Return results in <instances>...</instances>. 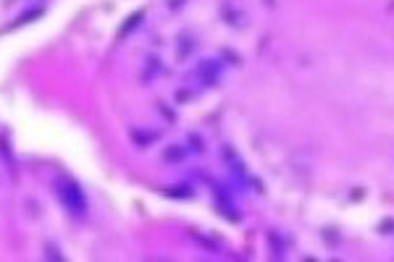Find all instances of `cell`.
I'll list each match as a JSON object with an SVG mask.
<instances>
[{
	"label": "cell",
	"instance_id": "6da1fadb",
	"mask_svg": "<svg viewBox=\"0 0 394 262\" xmlns=\"http://www.w3.org/2000/svg\"><path fill=\"white\" fill-rule=\"evenodd\" d=\"M55 194L61 199V204L74 215V218H84L89 204H87V197H84V189L76 184L74 178H58L55 181Z\"/></svg>",
	"mask_w": 394,
	"mask_h": 262
},
{
	"label": "cell",
	"instance_id": "7a4b0ae2",
	"mask_svg": "<svg viewBox=\"0 0 394 262\" xmlns=\"http://www.w3.org/2000/svg\"><path fill=\"white\" fill-rule=\"evenodd\" d=\"M213 194H216V207L221 210V215L226 220H234V223H239V218L242 215L237 212V204L231 202V194H226L224 191V186H218V184H213Z\"/></svg>",
	"mask_w": 394,
	"mask_h": 262
},
{
	"label": "cell",
	"instance_id": "3957f363",
	"mask_svg": "<svg viewBox=\"0 0 394 262\" xmlns=\"http://www.w3.org/2000/svg\"><path fill=\"white\" fill-rule=\"evenodd\" d=\"M197 76H200L208 87H213L218 82V76H221V63H218V61H200V66H197Z\"/></svg>",
	"mask_w": 394,
	"mask_h": 262
},
{
	"label": "cell",
	"instance_id": "277c9868",
	"mask_svg": "<svg viewBox=\"0 0 394 262\" xmlns=\"http://www.w3.org/2000/svg\"><path fill=\"white\" fill-rule=\"evenodd\" d=\"M224 160L229 163V170H231V173H234L239 181H252V178L247 176V170H245V163L239 160L237 152L231 150V147H224Z\"/></svg>",
	"mask_w": 394,
	"mask_h": 262
},
{
	"label": "cell",
	"instance_id": "5b68a950",
	"mask_svg": "<svg viewBox=\"0 0 394 262\" xmlns=\"http://www.w3.org/2000/svg\"><path fill=\"white\" fill-rule=\"evenodd\" d=\"M189 238L194 244H200L205 252H224V244L218 241L216 236H205V233H200V231H189Z\"/></svg>",
	"mask_w": 394,
	"mask_h": 262
},
{
	"label": "cell",
	"instance_id": "8992f818",
	"mask_svg": "<svg viewBox=\"0 0 394 262\" xmlns=\"http://www.w3.org/2000/svg\"><path fill=\"white\" fill-rule=\"evenodd\" d=\"M163 194L171 197V199H192L194 197V186L192 184H173V186H166Z\"/></svg>",
	"mask_w": 394,
	"mask_h": 262
},
{
	"label": "cell",
	"instance_id": "52a82bcc",
	"mask_svg": "<svg viewBox=\"0 0 394 262\" xmlns=\"http://www.w3.org/2000/svg\"><path fill=\"white\" fill-rule=\"evenodd\" d=\"M42 16H45V8H29V11H24V14H19V16L14 19L11 29H16V27H27V24H32V21L42 19Z\"/></svg>",
	"mask_w": 394,
	"mask_h": 262
},
{
	"label": "cell",
	"instance_id": "ba28073f",
	"mask_svg": "<svg viewBox=\"0 0 394 262\" xmlns=\"http://www.w3.org/2000/svg\"><path fill=\"white\" fill-rule=\"evenodd\" d=\"M132 142L134 147H150L158 142V131H142V129H132Z\"/></svg>",
	"mask_w": 394,
	"mask_h": 262
},
{
	"label": "cell",
	"instance_id": "9c48e42d",
	"mask_svg": "<svg viewBox=\"0 0 394 262\" xmlns=\"http://www.w3.org/2000/svg\"><path fill=\"white\" fill-rule=\"evenodd\" d=\"M221 16L226 19V24H234V27H245V19H247L242 11L231 8V6H224V8H221Z\"/></svg>",
	"mask_w": 394,
	"mask_h": 262
},
{
	"label": "cell",
	"instance_id": "30bf717a",
	"mask_svg": "<svg viewBox=\"0 0 394 262\" xmlns=\"http://www.w3.org/2000/svg\"><path fill=\"white\" fill-rule=\"evenodd\" d=\"M145 19V11H134V14L124 21V27L119 29V37H124V34H129V32H134L137 27H140V21Z\"/></svg>",
	"mask_w": 394,
	"mask_h": 262
},
{
	"label": "cell",
	"instance_id": "8fae6325",
	"mask_svg": "<svg viewBox=\"0 0 394 262\" xmlns=\"http://www.w3.org/2000/svg\"><path fill=\"white\" fill-rule=\"evenodd\" d=\"M184 157H187V150H184V147H179V144H171L168 150L163 152V160H166V163H181Z\"/></svg>",
	"mask_w": 394,
	"mask_h": 262
},
{
	"label": "cell",
	"instance_id": "7c38bea8",
	"mask_svg": "<svg viewBox=\"0 0 394 262\" xmlns=\"http://www.w3.org/2000/svg\"><path fill=\"white\" fill-rule=\"evenodd\" d=\"M268 246L273 249L271 254H276V257H284V241H281V236H279V231H268Z\"/></svg>",
	"mask_w": 394,
	"mask_h": 262
},
{
	"label": "cell",
	"instance_id": "4fadbf2b",
	"mask_svg": "<svg viewBox=\"0 0 394 262\" xmlns=\"http://www.w3.org/2000/svg\"><path fill=\"white\" fill-rule=\"evenodd\" d=\"M45 257H48V259H63V254L58 252V246H55L53 241L45 244Z\"/></svg>",
	"mask_w": 394,
	"mask_h": 262
},
{
	"label": "cell",
	"instance_id": "5bb4252c",
	"mask_svg": "<svg viewBox=\"0 0 394 262\" xmlns=\"http://www.w3.org/2000/svg\"><path fill=\"white\" fill-rule=\"evenodd\" d=\"M0 155H3V160H6V165L8 168H14V155H11V150H8V144L0 139Z\"/></svg>",
	"mask_w": 394,
	"mask_h": 262
},
{
	"label": "cell",
	"instance_id": "9a60e30c",
	"mask_svg": "<svg viewBox=\"0 0 394 262\" xmlns=\"http://www.w3.org/2000/svg\"><path fill=\"white\" fill-rule=\"evenodd\" d=\"M187 142H192V152H203V150H205V144H203V139H200L197 134H189Z\"/></svg>",
	"mask_w": 394,
	"mask_h": 262
},
{
	"label": "cell",
	"instance_id": "2e32d148",
	"mask_svg": "<svg viewBox=\"0 0 394 262\" xmlns=\"http://www.w3.org/2000/svg\"><path fill=\"white\" fill-rule=\"evenodd\" d=\"M378 231L381 233H394V218H384L378 223Z\"/></svg>",
	"mask_w": 394,
	"mask_h": 262
}]
</instances>
